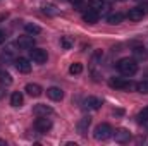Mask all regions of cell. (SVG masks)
Segmentation results:
<instances>
[{"label":"cell","mask_w":148,"mask_h":146,"mask_svg":"<svg viewBox=\"0 0 148 146\" xmlns=\"http://www.w3.org/2000/svg\"><path fill=\"white\" fill-rule=\"evenodd\" d=\"M117 71L122 76H134L138 72V60L136 59H121L117 62Z\"/></svg>","instance_id":"6da1fadb"},{"label":"cell","mask_w":148,"mask_h":146,"mask_svg":"<svg viewBox=\"0 0 148 146\" xmlns=\"http://www.w3.org/2000/svg\"><path fill=\"white\" fill-rule=\"evenodd\" d=\"M112 134H114V129H112L110 124H98L97 127H95V132H93V136H95V139L97 141H107L109 138H112Z\"/></svg>","instance_id":"7a4b0ae2"},{"label":"cell","mask_w":148,"mask_h":146,"mask_svg":"<svg viewBox=\"0 0 148 146\" xmlns=\"http://www.w3.org/2000/svg\"><path fill=\"white\" fill-rule=\"evenodd\" d=\"M109 86L115 88V89H131V88H136V84L131 83L126 77H110L109 79Z\"/></svg>","instance_id":"3957f363"},{"label":"cell","mask_w":148,"mask_h":146,"mask_svg":"<svg viewBox=\"0 0 148 146\" xmlns=\"http://www.w3.org/2000/svg\"><path fill=\"white\" fill-rule=\"evenodd\" d=\"M147 12H148V5H145V7H133V9L127 10L126 17L129 21H141L147 16Z\"/></svg>","instance_id":"277c9868"},{"label":"cell","mask_w":148,"mask_h":146,"mask_svg":"<svg viewBox=\"0 0 148 146\" xmlns=\"http://www.w3.org/2000/svg\"><path fill=\"white\" fill-rule=\"evenodd\" d=\"M29 59L35 62V64H45L48 55H47V50L43 48H31L29 50Z\"/></svg>","instance_id":"5b68a950"},{"label":"cell","mask_w":148,"mask_h":146,"mask_svg":"<svg viewBox=\"0 0 148 146\" xmlns=\"http://www.w3.org/2000/svg\"><path fill=\"white\" fill-rule=\"evenodd\" d=\"M35 129L40 134H47L52 129V120L47 119V117H38L36 120H35Z\"/></svg>","instance_id":"8992f818"},{"label":"cell","mask_w":148,"mask_h":146,"mask_svg":"<svg viewBox=\"0 0 148 146\" xmlns=\"http://www.w3.org/2000/svg\"><path fill=\"white\" fill-rule=\"evenodd\" d=\"M16 43H17V46H19V48H24V50H31V48L35 46V38H33V35L19 36Z\"/></svg>","instance_id":"52a82bcc"},{"label":"cell","mask_w":148,"mask_h":146,"mask_svg":"<svg viewBox=\"0 0 148 146\" xmlns=\"http://www.w3.org/2000/svg\"><path fill=\"white\" fill-rule=\"evenodd\" d=\"M114 139H115V143H121V145H124V143H129V139H131V132L127 131V129H117L114 134Z\"/></svg>","instance_id":"ba28073f"},{"label":"cell","mask_w":148,"mask_h":146,"mask_svg":"<svg viewBox=\"0 0 148 146\" xmlns=\"http://www.w3.org/2000/svg\"><path fill=\"white\" fill-rule=\"evenodd\" d=\"M33 113L36 117H47V115H52L53 113V108L48 107V105H45V103H38V105L33 107Z\"/></svg>","instance_id":"9c48e42d"},{"label":"cell","mask_w":148,"mask_h":146,"mask_svg":"<svg viewBox=\"0 0 148 146\" xmlns=\"http://www.w3.org/2000/svg\"><path fill=\"white\" fill-rule=\"evenodd\" d=\"M14 65H16V69L19 71V72H29L31 71V64H29V60L28 59H24V57H19V59H16V62H14Z\"/></svg>","instance_id":"30bf717a"},{"label":"cell","mask_w":148,"mask_h":146,"mask_svg":"<svg viewBox=\"0 0 148 146\" xmlns=\"http://www.w3.org/2000/svg\"><path fill=\"white\" fill-rule=\"evenodd\" d=\"M98 17H100V16H98V10H95V9H91V7H90L86 12H83V21L88 23V24H95V23L98 21Z\"/></svg>","instance_id":"8fae6325"},{"label":"cell","mask_w":148,"mask_h":146,"mask_svg":"<svg viewBox=\"0 0 148 146\" xmlns=\"http://www.w3.org/2000/svg\"><path fill=\"white\" fill-rule=\"evenodd\" d=\"M47 96H48L50 100H53V102H60V100L64 98V91H62L60 88H57V86H52V88L47 89Z\"/></svg>","instance_id":"7c38bea8"},{"label":"cell","mask_w":148,"mask_h":146,"mask_svg":"<svg viewBox=\"0 0 148 146\" xmlns=\"http://www.w3.org/2000/svg\"><path fill=\"white\" fill-rule=\"evenodd\" d=\"M24 91L29 95V96H40L41 93H43V89H41V86L40 84H36V83H28L26 86H24Z\"/></svg>","instance_id":"4fadbf2b"},{"label":"cell","mask_w":148,"mask_h":146,"mask_svg":"<svg viewBox=\"0 0 148 146\" xmlns=\"http://www.w3.org/2000/svg\"><path fill=\"white\" fill-rule=\"evenodd\" d=\"M84 107L88 110H98L102 107V100L97 98V96H88V98L84 100Z\"/></svg>","instance_id":"5bb4252c"},{"label":"cell","mask_w":148,"mask_h":146,"mask_svg":"<svg viewBox=\"0 0 148 146\" xmlns=\"http://www.w3.org/2000/svg\"><path fill=\"white\" fill-rule=\"evenodd\" d=\"M23 103H24L23 93H21V91H14V93L10 95V105H12L14 108H19V107H23Z\"/></svg>","instance_id":"9a60e30c"},{"label":"cell","mask_w":148,"mask_h":146,"mask_svg":"<svg viewBox=\"0 0 148 146\" xmlns=\"http://www.w3.org/2000/svg\"><path fill=\"white\" fill-rule=\"evenodd\" d=\"M90 126H91V119H90V117L79 119V122H77V132H79V134H86L88 129H90Z\"/></svg>","instance_id":"2e32d148"},{"label":"cell","mask_w":148,"mask_h":146,"mask_svg":"<svg viewBox=\"0 0 148 146\" xmlns=\"http://www.w3.org/2000/svg\"><path fill=\"white\" fill-rule=\"evenodd\" d=\"M122 19H124V14H121V12H114V14H110V16L107 17V23L115 26V24H121Z\"/></svg>","instance_id":"e0dca14e"},{"label":"cell","mask_w":148,"mask_h":146,"mask_svg":"<svg viewBox=\"0 0 148 146\" xmlns=\"http://www.w3.org/2000/svg\"><path fill=\"white\" fill-rule=\"evenodd\" d=\"M0 84H3V86H10L12 84V76L7 71H0Z\"/></svg>","instance_id":"ac0fdd59"},{"label":"cell","mask_w":148,"mask_h":146,"mask_svg":"<svg viewBox=\"0 0 148 146\" xmlns=\"http://www.w3.org/2000/svg\"><path fill=\"white\" fill-rule=\"evenodd\" d=\"M60 46H62L64 50H71L74 46V40L71 36H62L60 38Z\"/></svg>","instance_id":"d6986e66"},{"label":"cell","mask_w":148,"mask_h":146,"mask_svg":"<svg viewBox=\"0 0 148 146\" xmlns=\"http://www.w3.org/2000/svg\"><path fill=\"white\" fill-rule=\"evenodd\" d=\"M133 55H134L136 59H140V60H141V59H147V57H148V52L143 48V46H134Z\"/></svg>","instance_id":"ffe728a7"},{"label":"cell","mask_w":148,"mask_h":146,"mask_svg":"<svg viewBox=\"0 0 148 146\" xmlns=\"http://www.w3.org/2000/svg\"><path fill=\"white\" fill-rule=\"evenodd\" d=\"M24 29H26V33H28V35H40V33H41V28H40L38 24H31V23H29V24H26V26H24Z\"/></svg>","instance_id":"44dd1931"},{"label":"cell","mask_w":148,"mask_h":146,"mask_svg":"<svg viewBox=\"0 0 148 146\" xmlns=\"http://www.w3.org/2000/svg\"><path fill=\"white\" fill-rule=\"evenodd\" d=\"M69 72L73 74V76L81 74V72H83V64H79V62H74V64H71V67H69Z\"/></svg>","instance_id":"7402d4cb"},{"label":"cell","mask_w":148,"mask_h":146,"mask_svg":"<svg viewBox=\"0 0 148 146\" xmlns=\"http://www.w3.org/2000/svg\"><path fill=\"white\" fill-rule=\"evenodd\" d=\"M105 3H107L105 0H90V7H91V9H95V10L102 9V7H103Z\"/></svg>","instance_id":"603a6c76"},{"label":"cell","mask_w":148,"mask_h":146,"mask_svg":"<svg viewBox=\"0 0 148 146\" xmlns=\"http://www.w3.org/2000/svg\"><path fill=\"white\" fill-rule=\"evenodd\" d=\"M136 91L148 95V81H141V83H138V84H136Z\"/></svg>","instance_id":"cb8c5ba5"},{"label":"cell","mask_w":148,"mask_h":146,"mask_svg":"<svg viewBox=\"0 0 148 146\" xmlns=\"http://www.w3.org/2000/svg\"><path fill=\"white\" fill-rule=\"evenodd\" d=\"M147 120H148V108H145L138 113V122H147Z\"/></svg>","instance_id":"d4e9b609"},{"label":"cell","mask_w":148,"mask_h":146,"mask_svg":"<svg viewBox=\"0 0 148 146\" xmlns=\"http://www.w3.org/2000/svg\"><path fill=\"white\" fill-rule=\"evenodd\" d=\"M5 38H7V35H5V31H2V29H0V45H2L3 41H5Z\"/></svg>","instance_id":"484cf974"},{"label":"cell","mask_w":148,"mask_h":146,"mask_svg":"<svg viewBox=\"0 0 148 146\" xmlns=\"http://www.w3.org/2000/svg\"><path fill=\"white\" fill-rule=\"evenodd\" d=\"M73 5H79V3H83V0H69Z\"/></svg>","instance_id":"4316f807"},{"label":"cell","mask_w":148,"mask_h":146,"mask_svg":"<svg viewBox=\"0 0 148 146\" xmlns=\"http://www.w3.org/2000/svg\"><path fill=\"white\" fill-rule=\"evenodd\" d=\"M0 145H5V141H3V139H0Z\"/></svg>","instance_id":"83f0119b"},{"label":"cell","mask_w":148,"mask_h":146,"mask_svg":"<svg viewBox=\"0 0 148 146\" xmlns=\"http://www.w3.org/2000/svg\"><path fill=\"white\" fill-rule=\"evenodd\" d=\"M0 96H2V91H0Z\"/></svg>","instance_id":"f1b7e54d"},{"label":"cell","mask_w":148,"mask_h":146,"mask_svg":"<svg viewBox=\"0 0 148 146\" xmlns=\"http://www.w3.org/2000/svg\"><path fill=\"white\" fill-rule=\"evenodd\" d=\"M121 2H122V0H121Z\"/></svg>","instance_id":"f546056e"}]
</instances>
